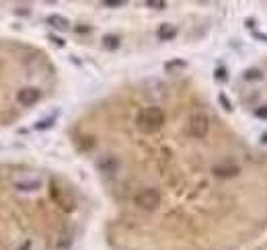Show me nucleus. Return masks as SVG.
Returning a JSON list of instances; mask_svg holds the SVG:
<instances>
[{
  "mask_svg": "<svg viewBox=\"0 0 267 250\" xmlns=\"http://www.w3.org/2000/svg\"><path fill=\"white\" fill-rule=\"evenodd\" d=\"M41 187L39 181H23V183H17V189L19 191H37Z\"/></svg>",
  "mask_w": 267,
  "mask_h": 250,
  "instance_id": "10",
  "label": "nucleus"
},
{
  "mask_svg": "<svg viewBox=\"0 0 267 250\" xmlns=\"http://www.w3.org/2000/svg\"><path fill=\"white\" fill-rule=\"evenodd\" d=\"M243 78L249 80V82H253V80H261V78H263V72H261L259 68H249V70H246V72L243 74Z\"/></svg>",
  "mask_w": 267,
  "mask_h": 250,
  "instance_id": "11",
  "label": "nucleus"
},
{
  "mask_svg": "<svg viewBox=\"0 0 267 250\" xmlns=\"http://www.w3.org/2000/svg\"><path fill=\"white\" fill-rule=\"evenodd\" d=\"M226 78H228V76H226V70H216V80H226Z\"/></svg>",
  "mask_w": 267,
  "mask_h": 250,
  "instance_id": "17",
  "label": "nucleus"
},
{
  "mask_svg": "<svg viewBox=\"0 0 267 250\" xmlns=\"http://www.w3.org/2000/svg\"><path fill=\"white\" fill-rule=\"evenodd\" d=\"M120 43H122V39L117 37V35H105L103 37V47L105 49H111V52L120 47Z\"/></svg>",
  "mask_w": 267,
  "mask_h": 250,
  "instance_id": "9",
  "label": "nucleus"
},
{
  "mask_svg": "<svg viewBox=\"0 0 267 250\" xmlns=\"http://www.w3.org/2000/svg\"><path fill=\"white\" fill-rule=\"evenodd\" d=\"M52 123H54V117H49V119H43V121H39L35 127H37V129H47V127H52Z\"/></svg>",
  "mask_w": 267,
  "mask_h": 250,
  "instance_id": "16",
  "label": "nucleus"
},
{
  "mask_svg": "<svg viewBox=\"0 0 267 250\" xmlns=\"http://www.w3.org/2000/svg\"><path fill=\"white\" fill-rule=\"evenodd\" d=\"M49 39H52V41H54L56 45H60V47L64 45V39H60V37H54V35H52V37H49Z\"/></svg>",
  "mask_w": 267,
  "mask_h": 250,
  "instance_id": "19",
  "label": "nucleus"
},
{
  "mask_svg": "<svg viewBox=\"0 0 267 250\" xmlns=\"http://www.w3.org/2000/svg\"><path fill=\"white\" fill-rule=\"evenodd\" d=\"M39 98H41V91L37 86H23L21 91L17 93V101L23 107H33Z\"/></svg>",
  "mask_w": 267,
  "mask_h": 250,
  "instance_id": "5",
  "label": "nucleus"
},
{
  "mask_svg": "<svg viewBox=\"0 0 267 250\" xmlns=\"http://www.w3.org/2000/svg\"><path fill=\"white\" fill-rule=\"evenodd\" d=\"M123 4H125L123 0H105V2H103V6H107V8H120Z\"/></svg>",
  "mask_w": 267,
  "mask_h": 250,
  "instance_id": "14",
  "label": "nucleus"
},
{
  "mask_svg": "<svg viewBox=\"0 0 267 250\" xmlns=\"http://www.w3.org/2000/svg\"><path fill=\"white\" fill-rule=\"evenodd\" d=\"M120 158L117 156H101L97 160V171L103 173L107 176H115L117 173H120Z\"/></svg>",
  "mask_w": 267,
  "mask_h": 250,
  "instance_id": "4",
  "label": "nucleus"
},
{
  "mask_svg": "<svg viewBox=\"0 0 267 250\" xmlns=\"http://www.w3.org/2000/svg\"><path fill=\"white\" fill-rule=\"evenodd\" d=\"M164 68L169 70V72H173V70H183V68H185V62H181V59H177V62H169Z\"/></svg>",
  "mask_w": 267,
  "mask_h": 250,
  "instance_id": "13",
  "label": "nucleus"
},
{
  "mask_svg": "<svg viewBox=\"0 0 267 250\" xmlns=\"http://www.w3.org/2000/svg\"><path fill=\"white\" fill-rule=\"evenodd\" d=\"M146 6L156 8V11H163V8H166V2H164V0H148Z\"/></svg>",
  "mask_w": 267,
  "mask_h": 250,
  "instance_id": "12",
  "label": "nucleus"
},
{
  "mask_svg": "<svg viewBox=\"0 0 267 250\" xmlns=\"http://www.w3.org/2000/svg\"><path fill=\"white\" fill-rule=\"evenodd\" d=\"M212 173L216 176H220V178H232V176H236L241 173V168L236 166L234 162H224V164H216L212 168Z\"/></svg>",
  "mask_w": 267,
  "mask_h": 250,
  "instance_id": "6",
  "label": "nucleus"
},
{
  "mask_svg": "<svg viewBox=\"0 0 267 250\" xmlns=\"http://www.w3.org/2000/svg\"><path fill=\"white\" fill-rule=\"evenodd\" d=\"M218 101H220V105L226 109V111H232V105H230V101H228V96H226V95H220Z\"/></svg>",
  "mask_w": 267,
  "mask_h": 250,
  "instance_id": "15",
  "label": "nucleus"
},
{
  "mask_svg": "<svg viewBox=\"0 0 267 250\" xmlns=\"http://www.w3.org/2000/svg\"><path fill=\"white\" fill-rule=\"evenodd\" d=\"M29 248H31V242H29V240H27V242H25L21 248H19V250H29Z\"/></svg>",
  "mask_w": 267,
  "mask_h": 250,
  "instance_id": "20",
  "label": "nucleus"
},
{
  "mask_svg": "<svg viewBox=\"0 0 267 250\" xmlns=\"http://www.w3.org/2000/svg\"><path fill=\"white\" fill-rule=\"evenodd\" d=\"M255 115H257V117H261V119H265V117H267V107L257 109V111H255Z\"/></svg>",
  "mask_w": 267,
  "mask_h": 250,
  "instance_id": "18",
  "label": "nucleus"
},
{
  "mask_svg": "<svg viewBox=\"0 0 267 250\" xmlns=\"http://www.w3.org/2000/svg\"><path fill=\"white\" fill-rule=\"evenodd\" d=\"M207 132H210V119H207L205 113L197 111L189 117V134L197 139H202L207 135Z\"/></svg>",
  "mask_w": 267,
  "mask_h": 250,
  "instance_id": "3",
  "label": "nucleus"
},
{
  "mask_svg": "<svg viewBox=\"0 0 267 250\" xmlns=\"http://www.w3.org/2000/svg\"><path fill=\"white\" fill-rule=\"evenodd\" d=\"M134 201L140 209H144V212H154V209L161 205V195H158L156 189H142V191L136 195Z\"/></svg>",
  "mask_w": 267,
  "mask_h": 250,
  "instance_id": "2",
  "label": "nucleus"
},
{
  "mask_svg": "<svg viewBox=\"0 0 267 250\" xmlns=\"http://www.w3.org/2000/svg\"><path fill=\"white\" fill-rule=\"evenodd\" d=\"M263 144H267V134H265V135H263Z\"/></svg>",
  "mask_w": 267,
  "mask_h": 250,
  "instance_id": "21",
  "label": "nucleus"
},
{
  "mask_svg": "<svg viewBox=\"0 0 267 250\" xmlns=\"http://www.w3.org/2000/svg\"><path fill=\"white\" fill-rule=\"evenodd\" d=\"M156 35H158V39H161V41H171V39H175V35H177V29H175V25H171V23H163L161 27H158Z\"/></svg>",
  "mask_w": 267,
  "mask_h": 250,
  "instance_id": "7",
  "label": "nucleus"
},
{
  "mask_svg": "<svg viewBox=\"0 0 267 250\" xmlns=\"http://www.w3.org/2000/svg\"><path fill=\"white\" fill-rule=\"evenodd\" d=\"M45 21H47L49 27L58 29V31H66V29L70 27V23H68V19L62 17V15H49V17L45 19Z\"/></svg>",
  "mask_w": 267,
  "mask_h": 250,
  "instance_id": "8",
  "label": "nucleus"
},
{
  "mask_svg": "<svg viewBox=\"0 0 267 250\" xmlns=\"http://www.w3.org/2000/svg\"><path fill=\"white\" fill-rule=\"evenodd\" d=\"M163 123H164V113L158 107H146L138 115V125L144 132H156V129L163 127Z\"/></svg>",
  "mask_w": 267,
  "mask_h": 250,
  "instance_id": "1",
  "label": "nucleus"
}]
</instances>
